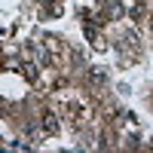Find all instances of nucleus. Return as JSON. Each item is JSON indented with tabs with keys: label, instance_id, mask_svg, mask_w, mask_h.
Listing matches in <instances>:
<instances>
[{
	"label": "nucleus",
	"instance_id": "obj_1",
	"mask_svg": "<svg viewBox=\"0 0 153 153\" xmlns=\"http://www.w3.org/2000/svg\"><path fill=\"white\" fill-rule=\"evenodd\" d=\"M43 126H46V132H55V129H58V120L52 117V113H46V117H43Z\"/></svg>",
	"mask_w": 153,
	"mask_h": 153
}]
</instances>
